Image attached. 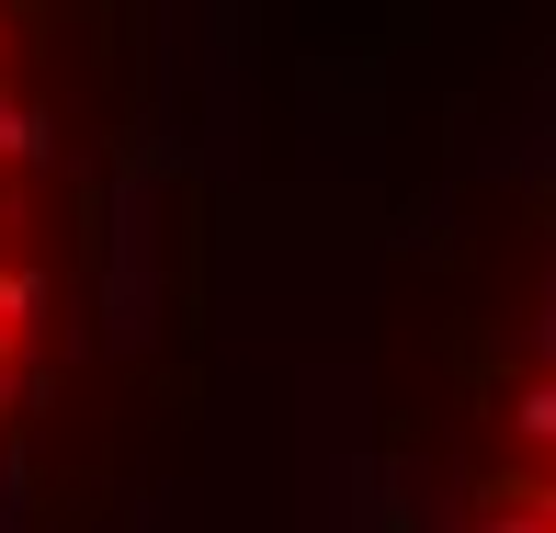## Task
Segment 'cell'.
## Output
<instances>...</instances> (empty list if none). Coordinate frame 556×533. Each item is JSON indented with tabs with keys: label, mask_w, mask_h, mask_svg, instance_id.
Returning a JSON list of instances; mask_svg holds the SVG:
<instances>
[{
	"label": "cell",
	"mask_w": 556,
	"mask_h": 533,
	"mask_svg": "<svg viewBox=\"0 0 556 533\" xmlns=\"http://www.w3.org/2000/svg\"><path fill=\"white\" fill-rule=\"evenodd\" d=\"M46 148H58V114H46L35 91L0 80V160H46Z\"/></svg>",
	"instance_id": "cell-1"
},
{
	"label": "cell",
	"mask_w": 556,
	"mask_h": 533,
	"mask_svg": "<svg viewBox=\"0 0 556 533\" xmlns=\"http://www.w3.org/2000/svg\"><path fill=\"white\" fill-rule=\"evenodd\" d=\"M511 431H522V454H556V375H534L511 397Z\"/></svg>",
	"instance_id": "cell-2"
},
{
	"label": "cell",
	"mask_w": 556,
	"mask_h": 533,
	"mask_svg": "<svg viewBox=\"0 0 556 533\" xmlns=\"http://www.w3.org/2000/svg\"><path fill=\"white\" fill-rule=\"evenodd\" d=\"M477 533H545V522L522 511V499H489V511H477Z\"/></svg>",
	"instance_id": "cell-3"
}]
</instances>
